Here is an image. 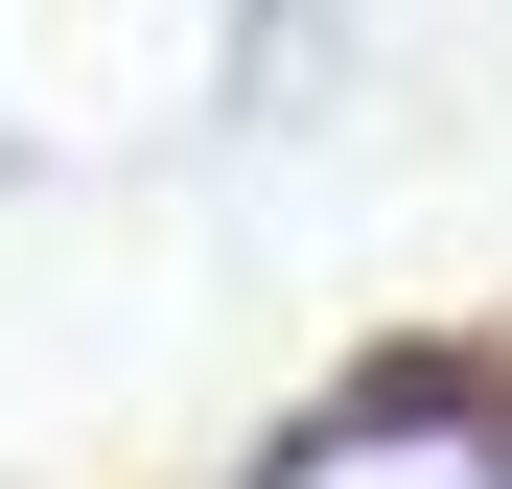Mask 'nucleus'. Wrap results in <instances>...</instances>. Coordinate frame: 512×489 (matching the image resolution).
Returning <instances> with one entry per match:
<instances>
[{"label": "nucleus", "instance_id": "nucleus-1", "mask_svg": "<svg viewBox=\"0 0 512 489\" xmlns=\"http://www.w3.org/2000/svg\"><path fill=\"white\" fill-rule=\"evenodd\" d=\"M280 489H512V443H489V396H419V373H396V396H350Z\"/></svg>", "mask_w": 512, "mask_h": 489}]
</instances>
